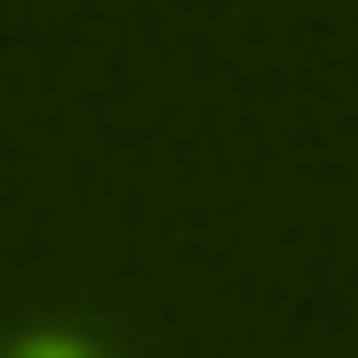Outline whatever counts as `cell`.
I'll list each match as a JSON object with an SVG mask.
<instances>
[{
    "label": "cell",
    "instance_id": "6da1fadb",
    "mask_svg": "<svg viewBox=\"0 0 358 358\" xmlns=\"http://www.w3.org/2000/svg\"><path fill=\"white\" fill-rule=\"evenodd\" d=\"M0 358H104V347H93V335H70V324H58V335H24V347H0Z\"/></svg>",
    "mask_w": 358,
    "mask_h": 358
}]
</instances>
